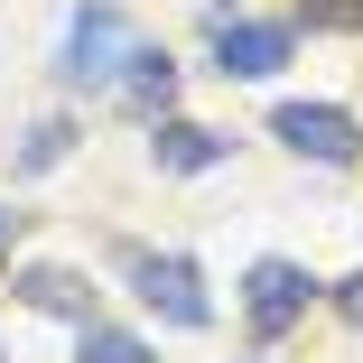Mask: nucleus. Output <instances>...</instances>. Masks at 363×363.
Here are the masks:
<instances>
[{
  "label": "nucleus",
  "mask_w": 363,
  "mask_h": 363,
  "mask_svg": "<svg viewBox=\"0 0 363 363\" xmlns=\"http://www.w3.org/2000/svg\"><path fill=\"white\" fill-rule=\"evenodd\" d=\"M130 19L112 10V0H84V10H75V28H65V65H56V75L65 84H84V94H112L121 84V65H130Z\"/></svg>",
  "instance_id": "1"
},
{
  "label": "nucleus",
  "mask_w": 363,
  "mask_h": 363,
  "mask_svg": "<svg viewBox=\"0 0 363 363\" xmlns=\"http://www.w3.org/2000/svg\"><path fill=\"white\" fill-rule=\"evenodd\" d=\"M270 130H279L298 159H317V168H354V159H363V121H354L345 103H279Z\"/></svg>",
  "instance_id": "2"
},
{
  "label": "nucleus",
  "mask_w": 363,
  "mask_h": 363,
  "mask_svg": "<svg viewBox=\"0 0 363 363\" xmlns=\"http://www.w3.org/2000/svg\"><path fill=\"white\" fill-rule=\"evenodd\" d=\"M289 47H298L289 19H214V75L224 84H261V75L289 65Z\"/></svg>",
  "instance_id": "3"
},
{
  "label": "nucleus",
  "mask_w": 363,
  "mask_h": 363,
  "mask_svg": "<svg viewBox=\"0 0 363 363\" xmlns=\"http://www.w3.org/2000/svg\"><path fill=\"white\" fill-rule=\"evenodd\" d=\"M130 279H140V298L168 326H214V298H205V279H196L186 252H130Z\"/></svg>",
  "instance_id": "4"
},
{
  "label": "nucleus",
  "mask_w": 363,
  "mask_h": 363,
  "mask_svg": "<svg viewBox=\"0 0 363 363\" xmlns=\"http://www.w3.org/2000/svg\"><path fill=\"white\" fill-rule=\"evenodd\" d=\"M308 298H317V279L298 270V261H252L242 270V317H252V335H289L308 317Z\"/></svg>",
  "instance_id": "5"
},
{
  "label": "nucleus",
  "mask_w": 363,
  "mask_h": 363,
  "mask_svg": "<svg viewBox=\"0 0 363 363\" xmlns=\"http://www.w3.org/2000/svg\"><path fill=\"white\" fill-rule=\"evenodd\" d=\"M140 121H159L168 103H177V56L168 47H130V65H121V84H112Z\"/></svg>",
  "instance_id": "6"
},
{
  "label": "nucleus",
  "mask_w": 363,
  "mask_h": 363,
  "mask_svg": "<svg viewBox=\"0 0 363 363\" xmlns=\"http://www.w3.org/2000/svg\"><path fill=\"white\" fill-rule=\"evenodd\" d=\"M150 159H159L168 177H196V168H224V140H214L205 121H177V112H159V140H150Z\"/></svg>",
  "instance_id": "7"
},
{
  "label": "nucleus",
  "mask_w": 363,
  "mask_h": 363,
  "mask_svg": "<svg viewBox=\"0 0 363 363\" xmlns=\"http://www.w3.org/2000/svg\"><path fill=\"white\" fill-rule=\"evenodd\" d=\"M19 298H28V308H47V317L94 326V279H75V270H19Z\"/></svg>",
  "instance_id": "8"
},
{
  "label": "nucleus",
  "mask_w": 363,
  "mask_h": 363,
  "mask_svg": "<svg viewBox=\"0 0 363 363\" xmlns=\"http://www.w3.org/2000/svg\"><path fill=\"white\" fill-rule=\"evenodd\" d=\"M75 363H150V345H140V335H121V326H84Z\"/></svg>",
  "instance_id": "9"
},
{
  "label": "nucleus",
  "mask_w": 363,
  "mask_h": 363,
  "mask_svg": "<svg viewBox=\"0 0 363 363\" xmlns=\"http://www.w3.org/2000/svg\"><path fill=\"white\" fill-rule=\"evenodd\" d=\"M65 150H75V121H38V130H28V150H19V168L38 177V168H56Z\"/></svg>",
  "instance_id": "10"
},
{
  "label": "nucleus",
  "mask_w": 363,
  "mask_h": 363,
  "mask_svg": "<svg viewBox=\"0 0 363 363\" xmlns=\"http://www.w3.org/2000/svg\"><path fill=\"white\" fill-rule=\"evenodd\" d=\"M19 252V214H0V261H10Z\"/></svg>",
  "instance_id": "11"
}]
</instances>
